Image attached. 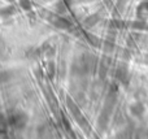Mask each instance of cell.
Instances as JSON below:
<instances>
[{
  "instance_id": "6da1fadb",
  "label": "cell",
  "mask_w": 148,
  "mask_h": 139,
  "mask_svg": "<svg viewBox=\"0 0 148 139\" xmlns=\"http://www.w3.org/2000/svg\"><path fill=\"white\" fill-rule=\"evenodd\" d=\"M29 121V117L26 113L23 112H14V113H10L8 116V124L10 127L16 130H22L26 127Z\"/></svg>"
},
{
  "instance_id": "7a4b0ae2",
  "label": "cell",
  "mask_w": 148,
  "mask_h": 139,
  "mask_svg": "<svg viewBox=\"0 0 148 139\" xmlns=\"http://www.w3.org/2000/svg\"><path fill=\"white\" fill-rule=\"evenodd\" d=\"M47 21L48 22H51L53 26H56V27L59 29H62V30H65V29H69L70 26V22L68 20H65V18H62L60 14H56V13H47L46 16Z\"/></svg>"
},
{
  "instance_id": "3957f363",
  "label": "cell",
  "mask_w": 148,
  "mask_h": 139,
  "mask_svg": "<svg viewBox=\"0 0 148 139\" xmlns=\"http://www.w3.org/2000/svg\"><path fill=\"white\" fill-rule=\"evenodd\" d=\"M16 12H17V10H16L14 7H5V8H1V9H0V16L7 18V17H9V16H13Z\"/></svg>"
},
{
  "instance_id": "277c9868",
  "label": "cell",
  "mask_w": 148,
  "mask_h": 139,
  "mask_svg": "<svg viewBox=\"0 0 148 139\" xmlns=\"http://www.w3.org/2000/svg\"><path fill=\"white\" fill-rule=\"evenodd\" d=\"M9 127V124H8V118H5L3 114H0V135L5 134Z\"/></svg>"
},
{
  "instance_id": "5b68a950",
  "label": "cell",
  "mask_w": 148,
  "mask_h": 139,
  "mask_svg": "<svg viewBox=\"0 0 148 139\" xmlns=\"http://www.w3.org/2000/svg\"><path fill=\"white\" fill-rule=\"evenodd\" d=\"M47 73H48V75L51 78H53L55 73H56V65H55L53 61H49L48 64H47Z\"/></svg>"
},
{
  "instance_id": "8992f818",
  "label": "cell",
  "mask_w": 148,
  "mask_h": 139,
  "mask_svg": "<svg viewBox=\"0 0 148 139\" xmlns=\"http://www.w3.org/2000/svg\"><path fill=\"white\" fill-rule=\"evenodd\" d=\"M143 111H144L143 105H142V104H139V103L131 105V112H133L134 114H142V113H143Z\"/></svg>"
},
{
  "instance_id": "52a82bcc",
  "label": "cell",
  "mask_w": 148,
  "mask_h": 139,
  "mask_svg": "<svg viewBox=\"0 0 148 139\" xmlns=\"http://www.w3.org/2000/svg\"><path fill=\"white\" fill-rule=\"evenodd\" d=\"M55 9H56L57 13H65L66 12V7H65L64 1H57L56 5H55Z\"/></svg>"
},
{
  "instance_id": "ba28073f",
  "label": "cell",
  "mask_w": 148,
  "mask_h": 139,
  "mask_svg": "<svg viewBox=\"0 0 148 139\" xmlns=\"http://www.w3.org/2000/svg\"><path fill=\"white\" fill-rule=\"evenodd\" d=\"M97 18H99V17H97V14H94V16H91V17H88V18L86 20V25H87V26H92V25H95V23H96L97 21H99Z\"/></svg>"
},
{
  "instance_id": "9c48e42d",
  "label": "cell",
  "mask_w": 148,
  "mask_h": 139,
  "mask_svg": "<svg viewBox=\"0 0 148 139\" xmlns=\"http://www.w3.org/2000/svg\"><path fill=\"white\" fill-rule=\"evenodd\" d=\"M20 7L25 10H30L31 9V4L30 0H20Z\"/></svg>"
},
{
  "instance_id": "30bf717a",
  "label": "cell",
  "mask_w": 148,
  "mask_h": 139,
  "mask_svg": "<svg viewBox=\"0 0 148 139\" xmlns=\"http://www.w3.org/2000/svg\"><path fill=\"white\" fill-rule=\"evenodd\" d=\"M10 78V74L8 72H0V83H5L8 82Z\"/></svg>"
},
{
  "instance_id": "8fae6325",
  "label": "cell",
  "mask_w": 148,
  "mask_h": 139,
  "mask_svg": "<svg viewBox=\"0 0 148 139\" xmlns=\"http://www.w3.org/2000/svg\"><path fill=\"white\" fill-rule=\"evenodd\" d=\"M42 1H49V0H42Z\"/></svg>"
}]
</instances>
